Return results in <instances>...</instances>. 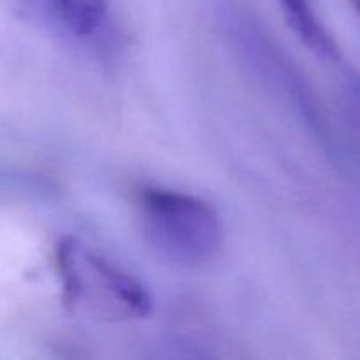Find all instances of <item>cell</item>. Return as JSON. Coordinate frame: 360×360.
Here are the masks:
<instances>
[{
  "label": "cell",
  "mask_w": 360,
  "mask_h": 360,
  "mask_svg": "<svg viewBox=\"0 0 360 360\" xmlns=\"http://www.w3.org/2000/svg\"><path fill=\"white\" fill-rule=\"evenodd\" d=\"M55 269L65 306L88 319L132 322L151 313V295L137 278L76 238L55 250Z\"/></svg>",
  "instance_id": "6da1fadb"
},
{
  "label": "cell",
  "mask_w": 360,
  "mask_h": 360,
  "mask_svg": "<svg viewBox=\"0 0 360 360\" xmlns=\"http://www.w3.org/2000/svg\"><path fill=\"white\" fill-rule=\"evenodd\" d=\"M139 218L155 253L178 267L195 269L207 264L224 239L217 207L181 190L144 188L139 193Z\"/></svg>",
  "instance_id": "7a4b0ae2"
},
{
  "label": "cell",
  "mask_w": 360,
  "mask_h": 360,
  "mask_svg": "<svg viewBox=\"0 0 360 360\" xmlns=\"http://www.w3.org/2000/svg\"><path fill=\"white\" fill-rule=\"evenodd\" d=\"M281 11L287 20L288 27L316 55L329 60H340L341 51L338 48L333 35L327 32L311 0H280Z\"/></svg>",
  "instance_id": "3957f363"
},
{
  "label": "cell",
  "mask_w": 360,
  "mask_h": 360,
  "mask_svg": "<svg viewBox=\"0 0 360 360\" xmlns=\"http://www.w3.org/2000/svg\"><path fill=\"white\" fill-rule=\"evenodd\" d=\"M48 11L49 16L77 37L94 34L108 13V0H27Z\"/></svg>",
  "instance_id": "277c9868"
},
{
  "label": "cell",
  "mask_w": 360,
  "mask_h": 360,
  "mask_svg": "<svg viewBox=\"0 0 360 360\" xmlns=\"http://www.w3.org/2000/svg\"><path fill=\"white\" fill-rule=\"evenodd\" d=\"M347 98L354 111L355 118L360 122V74L350 72L347 76Z\"/></svg>",
  "instance_id": "5b68a950"
},
{
  "label": "cell",
  "mask_w": 360,
  "mask_h": 360,
  "mask_svg": "<svg viewBox=\"0 0 360 360\" xmlns=\"http://www.w3.org/2000/svg\"><path fill=\"white\" fill-rule=\"evenodd\" d=\"M348 2L352 4V7H354V9L357 11V14L360 16V0H348Z\"/></svg>",
  "instance_id": "8992f818"
}]
</instances>
